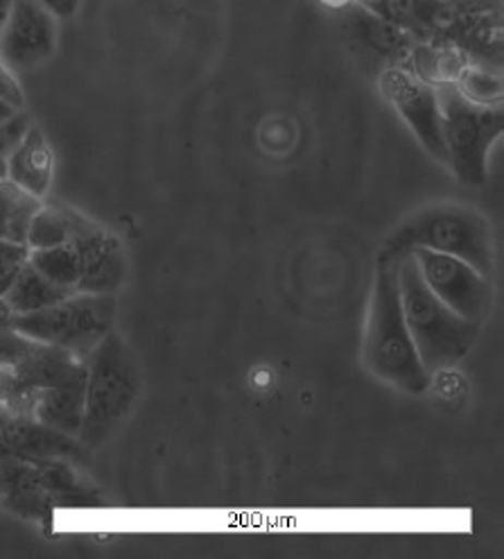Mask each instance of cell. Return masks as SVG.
Masks as SVG:
<instances>
[{
    "mask_svg": "<svg viewBox=\"0 0 504 559\" xmlns=\"http://www.w3.org/2000/svg\"><path fill=\"white\" fill-rule=\"evenodd\" d=\"M396 263V257L383 254L377 261L364 322L362 362L377 381L419 396L430 388L432 377L423 369L403 318Z\"/></svg>",
    "mask_w": 504,
    "mask_h": 559,
    "instance_id": "6da1fadb",
    "label": "cell"
},
{
    "mask_svg": "<svg viewBox=\"0 0 504 559\" xmlns=\"http://www.w3.org/2000/svg\"><path fill=\"white\" fill-rule=\"evenodd\" d=\"M396 259L398 297L407 331L423 369L436 377L468 356L478 343L482 324L457 316L425 286L412 252Z\"/></svg>",
    "mask_w": 504,
    "mask_h": 559,
    "instance_id": "7a4b0ae2",
    "label": "cell"
},
{
    "mask_svg": "<svg viewBox=\"0 0 504 559\" xmlns=\"http://www.w3.org/2000/svg\"><path fill=\"white\" fill-rule=\"evenodd\" d=\"M141 369L122 335L111 331L86 356L84 421L77 440L91 453L128 421L141 396Z\"/></svg>",
    "mask_w": 504,
    "mask_h": 559,
    "instance_id": "3957f363",
    "label": "cell"
},
{
    "mask_svg": "<svg viewBox=\"0 0 504 559\" xmlns=\"http://www.w3.org/2000/svg\"><path fill=\"white\" fill-rule=\"evenodd\" d=\"M421 250L455 257L489 276L495 267V245L491 223L472 206L464 204H434L415 213L400 229L385 242L383 257H400Z\"/></svg>",
    "mask_w": 504,
    "mask_h": 559,
    "instance_id": "277c9868",
    "label": "cell"
},
{
    "mask_svg": "<svg viewBox=\"0 0 504 559\" xmlns=\"http://www.w3.org/2000/svg\"><path fill=\"white\" fill-rule=\"evenodd\" d=\"M434 86L448 168L461 183L484 186L489 177V152L504 132L502 105L472 103L455 82H439Z\"/></svg>",
    "mask_w": 504,
    "mask_h": 559,
    "instance_id": "5b68a950",
    "label": "cell"
},
{
    "mask_svg": "<svg viewBox=\"0 0 504 559\" xmlns=\"http://www.w3.org/2000/svg\"><path fill=\"white\" fill-rule=\"evenodd\" d=\"M116 295L73 293L37 313L16 316L12 329L35 343L64 347L88 356L113 331Z\"/></svg>",
    "mask_w": 504,
    "mask_h": 559,
    "instance_id": "8992f818",
    "label": "cell"
},
{
    "mask_svg": "<svg viewBox=\"0 0 504 559\" xmlns=\"http://www.w3.org/2000/svg\"><path fill=\"white\" fill-rule=\"evenodd\" d=\"M377 88H381L383 98L394 107V111L405 120V126L417 136V141L439 164L448 166L436 86L405 67H389L377 80Z\"/></svg>",
    "mask_w": 504,
    "mask_h": 559,
    "instance_id": "52a82bcc",
    "label": "cell"
},
{
    "mask_svg": "<svg viewBox=\"0 0 504 559\" xmlns=\"http://www.w3.org/2000/svg\"><path fill=\"white\" fill-rule=\"evenodd\" d=\"M64 211L71 227V242L77 247L82 259L77 293L116 295L130 276V259L124 254L122 242L80 211L69 206H64Z\"/></svg>",
    "mask_w": 504,
    "mask_h": 559,
    "instance_id": "ba28073f",
    "label": "cell"
},
{
    "mask_svg": "<svg viewBox=\"0 0 504 559\" xmlns=\"http://www.w3.org/2000/svg\"><path fill=\"white\" fill-rule=\"evenodd\" d=\"M425 286L457 316L484 322L493 304L491 278L461 259L430 250H412Z\"/></svg>",
    "mask_w": 504,
    "mask_h": 559,
    "instance_id": "9c48e42d",
    "label": "cell"
},
{
    "mask_svg": "<svg viewBox=\"0 0 504 559\" xmlns=\"http://www.w3.org/2000/svg\"><path fill=\"white\" fill-rule=\"evenodd\" d=\"M57 23L35 0H14L10 19L0 29V64L12 75L44 67L57 52Z\"/></svg>",
    "mask_w": 504,
    "mask_h": 559,
    "instance_id": "30bf717a",
    "label": "cell"
},
{
    "mask_svg": "<svg viewBox=\"0 0 504 559\" xmlns=\"http://www.w3.org/2000/svg\"><path fill=\"white\" fill-rule=\"evenodd\" d=\"M55 175V152L37 126H27L5 157V177L19 189L46 200Z\"/></svg>",
    "mask_w": 504,
    "mask_h": 559,
    "instance_id": "8fae6325",
    "label": "cell"
},
{
    "mask_svg": "<svg viewBox=\"0 0 504 559\" xmlns=\"http://www.w3.org/2000/svg\"><path fill=\"white\" fill-rule=\"evenodd\" d=\"M12 369L25 385L46 390L86 377V356L64 347L35 343Z\"/></svg>",
    "mask_w": 504,
    "mask_h": 559,
    "instance_id": "7c38bea8",
    "label": "cell"
},
{
    "mask_svg": "<svg viewBox=\"0 0 504 559\" xmlns=\"http://www.w3.org/2000/svg\"><path fill=\"white\" fill-rule=\"evenodd\" d=\"M346 29L360 41L364 44V48L377 52V55H385V57H407L412 52V39H409L407 33L398 25H394L392 21L377 16L375 12H371L369 8H364L358 0L353 3L344 5L341 10Z\"/></svg>",
    "mask_w": 504,
    "mask_h": 559,
    "instance_id": "4fadbf2b",
    "label": "cell"
},
{
    "mask_svg": "<svg viewBox=\"0 0 504 559\" xmlns=\"http://www.w3.org/2000/svg\"><path fill=\"white\" fill-rule=\"evenodd\" d=\"M84 388L86 377L69 381L57 388L39 390L33 417L44 426L77 438L84 421Z\"/></svg>",
    "mask_w": 504,
    "mask_h": 559,
    "instance_id": "5bb4252c",
    "label": "cell"
},
{
    "mask_svg": "<svg viewBox=\"0 0 504 559\" xmlns=\"http://www.w3.org/2000/svg\"><path fill=\"white\" fill-rule=\"evenodd\" d=\"M73 293L75 290L52 284L50 278H46L33 263L25 261L12 276L8 288L0 293V297L8 301V306L16 316H27V313H37V310H44L48 306H55L61 299L71 297Z\"/></svg>",
    "mask_w": 504,
    "mask_h": 559,
    "instance_id": "9a60e30c",
    "label": "cell"
},
{
    "mask_svg": "<svg viewBox=\"0 0 504 559\" xmlns=\"http://www.w3.org/2000/svg\"><path fill=\"white\" fill-rule=\"evenodd\" d=\"M44 200L25 193L8 177L0 179V240L25 245L29 223Z\"/></svg>",
    "mask_w": 504,
    "mask_h": 559,
    "instance_id": "2e32d148",
    "label": "cell"
},
{
    "mask_svg": "<svg viewBox=\"0 0 504 559\" xmlns=\"http://www.w3.org/2000/svg\"><path fill=\"white\" fill-rule=\"evenodd\" d=\"M27 261L33 263L52 284L77 293L82 276V259L73 242L48 247V250H29Z\"/></svg>",
    "mask_w": 504,
    "mask_h": 559,
    "instance_id": "e0dca14e",
    "label": "cell"
},
{
    "mask_svg": "<svg viewBox=\"0 0 504 559\" xmlns=\"http://www.w3.org/2000/svg\"><path fill=\"white\" fill-rule=\"evenodd\" d=\"M67 242H71V227L64 206H52L44 202L41 209L35 213L33 223H29L25 247L27 250H48V247Z\"/></svg>",
    "mask_w": 504,
    "mask_h": 559,
    "instance_id": "ac0fdd59",
    "label": "cell"
},
{
    "mask_svg": "<svg viewBox=\"0 0 504 559\" xmlns=\"http://www.w3.org/2000/svg\"><path fill=\"white\" fill-rule=\"evenodd\" d=\"M455 84L472 103L500 105L502 80H500V75H491V71H487V69H478V67L468 64Z\"/></svg>",
    "mask_w": 504,
    "mask_h": 559,
    "instance_id": "d6986e66",
    "label": "cell"
},
{
    "mask_svg": "<svg viewBox=\"0 0 504 559\" xmlns=\"http://www.w3.org/2000/svg\"><path fill=\"white\" fill-rule=\"evenodd\" d=\"M35 340L14 331L12 326H0V367H14L29 349Z\"/></svg>",
    "mask_w": 504,
    "mask_h": 559,
    "instance_id": "ffe728a7",
    "label": "cell"
},
{
    "mask_svg": "<svg viewBox=\"0 0 504 559\" xmlns=\"http://www.w3.org/2000/svg\"><path fill=\"white\" fill-rule=\"evenodd\" d=\"M35 3H39L57 21H67L80 12L82 0H35Z\"/></svg>",
    "mask_w": 504,
    "mask_h": 559,
    "instance_id": "44dd1931",
    "label": "cell"
},
{
    "mask_svg": "<svg viewBox=\"0 0 504 559\" xmlns=\"http://www.w3.org/2000/svg\"><path fill=\"white\" fill-rule=\"evenodd\" d=\"M12 5H14V0H0V29H3V25L8 23Z\"/></svg>",
    "mask_w": 504,
    "mask_h": 559,
    "instance_id": "7402d4cb",
    "label": "cell"
},
{
    "mask_svg": "<svg viewBox=\"0 0 504 559\" xmlns=\"http://www.w3.org/2000/svg\"><path fill=\"white\" fill-rule=\"evenodd\" d=\"M322 3H326V5L335 8V10H341L344 5H349V3H353V0H322Z\"/></svg>",
    "mask_w": 504,
    "mask_h": 559,
    "instance_id": "603a6c76",
    "label": "cell"
},
{
    "mask_svg": "<svg viewBox=\"0 0 504 559\" xmlns=\"http://www.w3.org/2000/svg\"><path fill=\"white\" fill-rule=\"evenodd\" d=\"M5 177V157H0V179Z\"/></svg>",
    "mask_w": 504,
    "mask_h": 559,
    "instance_id": "cb8c5ba5",
    "label": "cell"
}]
</instances>
